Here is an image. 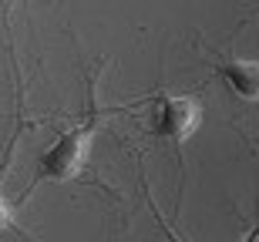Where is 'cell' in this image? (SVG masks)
I'll return each instance as SVG.
<instances>
[{
    "label": "cell",
    "mask_w": 259,
    "mask_h": 242,
    "mask_svg": "<svg viewBox=\"0 0 259 242\" xmlns=\"http://www.w3.org/2000/svg\"><path fill=\"white\" fill-rule=\"evenodd\" d=\"M91 141H95V121L64 131V135L54 141V148L40 158V178L67 182V178L81 175V168H84L88 158H91Z\"/></svg>",
    "instance_id": "1"
},
{
    "label": "cell",
    "mask_w": 259,
    "mask_h": 242,
    "mask_svg": "<svg viewBox=\"0 0 259 242\" xmlns=\"http://www.w3.org/2000/svg\"><path fill=\"white\" fill-rule=\"evenodd\" d=\"M152 125H155V131H158V138L182 145V141H189V138L199 131L202 105L195 98H185V94H165V98L155 101Z\"/></svg>",
    "instance_id": "2"
},
{
    "label": "cell",
    "mask_w": 259,
    "mask_h": 242,
    "mask_svg": "<svg viewBox=\"0 0 259 242\" xmlns=\"http://www.w3.org/2000/svg\"><path fill=\"white\" fill-rule=\"evenodd\" d=\"M219 74H222V81L232 87V94H239L242 101H252V98H256V64H252V61L222 64Z\"/></svg>",
    "instance_id": "3"
},
{
    "label": "cell",
    "mask_w": 259,
    "mask_h": 242,
    "mask_svg": "<svg viewBox=\"0 0 259 242\" xmlns=\"http://www.w3.org/2000/svg\"><path fill=\"white\" fill-rule=\"evenodd\" d=\"M4 229H14V215H10L7 202L0 199V232H4Z\"/></svg>",
    "instance_id": "4"
}]
</instances>
